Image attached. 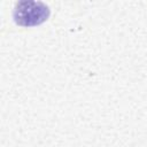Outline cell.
<instances>
[{
    "label": "cell",
    "mask_w": 147,
    "mask_h": 147,
    "mask_svg": "<svg viewBox=\"0 0 147 147\" xmlns=\"http://www.w3.org/2000/svg\"><path fill=\"white\" fill-rule=\"evenodd\" d=\"M49 16V8L40 1H18L13 11L16 24L21 26H36L45 22Z\"/></svg>",
    "instance_id": "cell-1"
}]
</instances>
